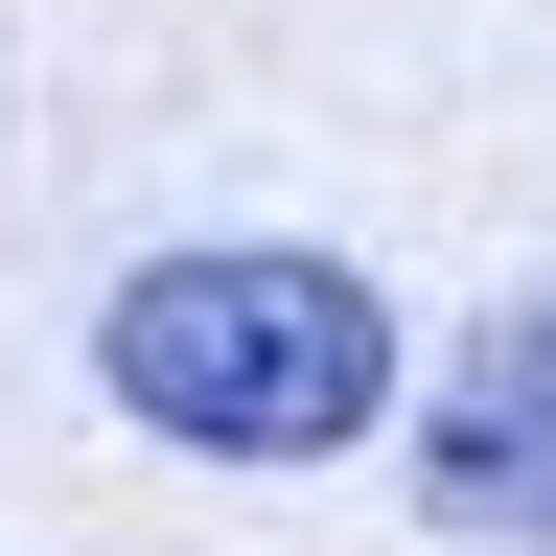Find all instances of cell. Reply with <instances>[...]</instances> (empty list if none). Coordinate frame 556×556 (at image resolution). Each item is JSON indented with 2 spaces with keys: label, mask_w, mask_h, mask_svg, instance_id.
<instances>
[{
  "label": "cell",
  "mask_w": 556,
  "mask_h": 556,
  "mask_svg": "<svg viewBox=\"0 0 556 556\" xmlns=\"http://www.w3.org/2000/svg\"><path fill=\"white\" fill-rule=\"evenodd\" d=\"M394 371L417 348L371 302V255H302V232H186L93 302V394L186 464H348L394 441Z\"/></svg>",
  "instance_id": "cell-1"
},
{
  "label": "cell",
  "mask_w": 556,
  "mask_h": 556,
  "mask_svg": "<svg viewBox=\"0 0 556 556\" xmlns=\"http://www.w3.org/2000/svg\"><path fill=\"white\" fill-rule=\"evenodd\" d=\"M417 510L464 556H556V278H510L417 394Z\"/></svg>",
  "instance_id": "cell-2"
}]
</instances>
